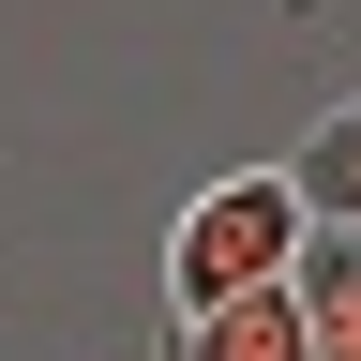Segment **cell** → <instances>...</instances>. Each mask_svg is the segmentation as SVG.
Segmentation results:
<instances>
[{"mask_svg":"<svg viewBox=\"0 0 361 361\" xmlns=\"http://www.w3.org/2000/svg\"><path fill=\"white\" fill-rule=\"evenodd\" d=\"M166 361H316L301 331V286H241V301H211V316H180Z\"/></svg>","mask_w":361,"mask_h":361,"instance_id":"obj_2","label":"cell"},{"mask_svg":"<svg viewBox=\"0 0 361 361\" xmlns=\"http://www.w3.org/2000/svg\"><path fill=\"white\" fill-rule=\"evenodd\" d=\"M286 286H301V331H316V361H361V226H316Z\"/></svg>","mask_w":361,"mask_h":361,"instance_id":"obj_3","label":"cell"},{"mask_svg":"<svg viewBox=\"0 0 361 361\" xmlns=\"http://www.w3.org/2000/svg\"><path fill=\"white\" fill-rule=\"evenodd\" d=\"M286 180H301V211H316V226H361V90L286 151Z\"/></svg>","mask_w":361,"mask_h":361,"instance_id":"obj_4","label":"cell"},{"mask_svg":"<svg viewBox=\"0 0 361 361\" xmlns=\"http://www.w3.org/2000/svg\"><path fill=\"white\" fill-rule=\"evenodd\" d=\"M301 241H316L301 180H286V166H241V180H211V196L166 226V301L211 316V301H241V286H286Z\"/></svg>","mask_w":361,"mask_h":361,"instance_id":"obj_1","label":"cell"}]
</instances>
